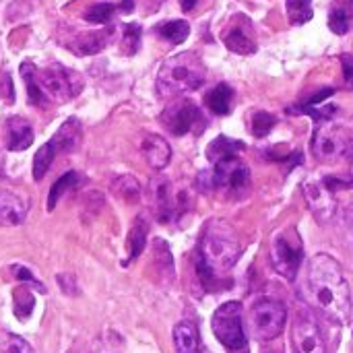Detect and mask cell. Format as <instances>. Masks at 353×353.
I'll return each instance as SVG.
<instances>
[{
    "label": "cell",
    "mask_w": 353,
    "mask_h": 353,
    "mask_svg": "<svg viewBox=\"0 0 353 353\" xmlns=\"http://www.w3.org/2000/svg\"><path fill=\"white\" fill-rule=\"evenodd\" d=\"M196 2H199V0H180V6H182L184 12H190V10L196 6Z\"/></svg>",
    "instance_id": "41"
},
{
    "label": "cell",
    "mask_w": 353,
    "mask_h": 353,
    "mask_svg": "<svg viewBox=\"0 0 353 353\" xmlns=\"http://www.w3.org/2000/svg\"><path fill=\"white\" fill-rule=\"evenodd\" d=\"M141 153L153 170H163L172 159V149L168 141L159 134H147L141 143Z\"/></svg>",
    "instance_id": "16"
},
{
    "label": "cell",
    "mask_w": 353,
    "mask_h": 353,
    "mask_svg": "<svg viewBox=\"0 0 353 353\" xmlns=\"http://www.w3.org/2000/svg\"><path fill=\"white\" fill-rule=\"evenodd\" d=\"M223 43L230 52L240 56H250L256 52V39L252 23L246 14H238L223 35Z\"/></svg>",
    "instance_id": "13"
},
{
    "label": "cell",
    "mask_w": 353,
    "mask_h": 353,
    "mask_svg": "<svg viewBox=\"0 0 353 353\" xmlns=\"http://www.w3.org/2000/svg\"><path fill=\"white\" fill-rule=\"evenodd\" d=\"M153 263L165 275V279H170V277L174 279V259H172L170 246L163 240L153 242Z\"/></svg>",
    "instance_id": "27"
},
{
    "label": "cell",
    "mask_w": 353,
    "mask_h": 353,
    "mask_svg": "<svg viewBox=\"0 0 353 353\" xmlns=\"http://www.w3.org/2000/svg\"><path fill=\"white\" fill-rule=\"evenodd\" d=\"M341 62H343V70H345V83H352V58H350V54H343Z\"/></svg>",
    "instance_id": "39"
},
{
    "label": "cell",
    "mask_w": 353,
    "mask_h": 353,
    "mask_svg": "<svg viewBox=\"0 0 353 353\" xmlns=\"http://www.w3.org/2000/svg\"><path fill=\"white\" fill-rule=\"evenodd\" d=\"M329 29L337 35H345L350 31V12L343 6H337L329 14Z\"/></svg>",
    "instance_id": "36"
},
{
    "label": "cell",
    "mask_w": 353,
    "mask_h": 353,
    "mask_svg": "<svg viewBox=\"0 0 353 353\" xmlns=\"http://www.w3.org/2000/svg\"><path fill=\"white\" fill-rule=\"evenodd\" d=\"M54 159H56V151L52 149L50 143H46V145H41L37 149V153L33 157V180L35 182H39L48 174V170H50V165H52Z\"/></svg>",
    "instance_id": "30"
},
{
    "label": "cell",
    "mask_w": 353,
    "mask_h": 353,
    "mask_svg": "<svg viewBox=\"0 0 353 353\" xmlns=\"http://www.w3.org/2000/svg\"><path fill=\"white\" fill-rule=\"evenodd\" d=\"M0 353H35L33 347L14 333H0Z\"/></svg>",
    "instance_id": "34"
},
{
    "label": "cell",
    "mask_w": 353,
    "mask_h": 353,
    "mask_svg": "<svg viewBox=\"0 0 353 353\" xmlns=\"http://www.w3.org/2000/svg\"><path fill=\"white\" fill-rule=\"evenodd\" d=\"M12 304H14V314L19 321H27L29 314L33 312L35 306V298L31 296V292L27 290V285H21L12 292Z\"/></svg>",
    "instance_id": "29"
},
{
    "label": "cell",
    "mask_w": 353,
    "mask_h": 353,
    "mask_svg": "<svg viewBox=\"0 0 353 353\" xmlns=\"http://www.w3.org/2000/svg\"><path fill=\"white\" fill-rule=\"evenodd\" d=\"M118 6L112 4V2H97L93 6H89L83 14V19L87 23H95V25H105L112 21V17L116 14Z\"/></svg>",
    "instance_id": "31"
},
{
    "label": "cell",
    "mask_w": 353,
    "mask_h": 353,
    "mask_svg": "<svg viewBox=\"0 0 353 353\" xmlns=\"http://www.w3.org/2000/svg\"><path fill=\"white\" fill-rule=\"evenodd\" d=\"M149 192H151V201L155 207V215L161 223H168L176 217V213L186 205V196L184 192H180L178 196L174 194V188L170 184L168 178H155L149 184Z\"/></svg>",
    "instance_id": "12"
},
{
    "label": "cell",
    "mask_w": 353,
    "mask_h": 353,
    "mask_svg": "<svg viewBox=\"0 0 353 353\" xmlns=\"http://www.w3.org/2000/svg\"><path fill=\"white\" fill-rule=\"evenodd\" d=\"M112 37V29L108 31H89V33H79L72 43L68 46L77 56H91L101 52Z\"/></svg>",
    "instance_id": "19"
},
{
    "label": "cell",
    "mask_w": 353,
    "mask_h": 353,
    "mask_svg": "<svg viewBox=\"0 0 353 353\" xmlns=\"http://www.w3.org/2000/svg\"><path fill=\"white\" fill-rule=\"evenodd\" d=\"M207 77V68L199 54L180 52L170 56L157 72V93L161 97H178L182 93L196 91Z\"/></svg>",
    "instance_id": "3"
},
{
    "label": "cell",
    "mask_w": 353,
    "mask_h": 353,
    "mask_svg": "<svg viewBox=\"0 0 353 353\" xmlns=\"http://www.w3.org/2000/svg\"><path fill=\"white\" fill-rule=\"evenodd\" d=\"M306 302L339 325L350 323L352 296L341 265L329 254H314L306 269Z\"/></svg>",
    "instance_id": "1"
},
{
    "label": "cell",
    "mask_w": 353,
    "mask_h": 353,
    "mask_svg": "<svg viewBox=\"0 0 353 353\" xmlns=\"http://www.w3.org/2000/svg\"><path fill=\"white\" fill-rule=\"evenodd\" d=\"M112 190H114L116 196L124 199L126 203H137L139 201V194H141V186H139L137 178H132V176L116 178L114 184H112Z\"/></svg>",
    "instance_id": "28"
},
{
    "label": "cell",
    "mask_w": 353,
    "mask_h": 353,
    "mask_svg": "<svg viewBox=\"0 0 353 353\" xmlns=\"http://www.w3.org/2000/svg\"><path fill=\"white\" fill-rule=\"evenodd\" d=\"M174 345L176 353H199L201 352V335L194 323L182 321L174 327Z\"/></svg>",
    "instance_id": "21"
},
{
    "label": "cell",
    "mask_w": 353,
    "mask_h": 353,
    "mask_svg": "<svg viewBox=\"0 0 353 353\" xmlns=\"http://www.w3.org/2000/svg\"><path fill=\"white\" fill-rule=\"evenodd\" d=\"M352 134L345 126L335 122H323L312 134V153L319 161L333 163L350 153Z\"/></svg>",
    "instance_id": "8"
},
{
    "label": "cell",
    "mask_w": 353,
    "mask_h": 353,
    "mask_svg": "<svg viewBox=\"0 0 353 353\" xmlns=\"http://www.w3.org/2000/svg\"><path fill=\"white\" fill-rule=\"evenodd\" d=\"M209 172L213 182V192H221L228 199H240L250 188V170L238 157L217 161Z\"/></svg>",
    "instance_id": "7"
},
{
    "label": "cell",
    "mask_w": 353,
    "mask_h": 353,
    "mask_svg": "<svg viewBox=\"0 0 353 353\" xmlns=\"http://www.w3.org/2000/svg\"><path fill=\"white\" fill-rule=\"evenodd\" d=\"M118 10H122V12H132V10H134V0H124V2L118 6Z\"/></svg>",
    "instance_id": "40"
},
{
    "label": "cell",
    "mask_w": 353,
    "mask_h": 353,
    "mask_svg": "<svg viewBox=\"0 0 353 353\" xmlns=\"http://www.w3.org/2000/svg\"><path fill=\"white\" fill-rule=\"evenodd\" d=\"M232 101H234V89L228 83L215 85L205 95V103L215 116H228L232 112Z\"/></svg>",
    "instance_id": "24"
},
{
    "label": "cell",
    "mask_w": 353,
    "mask_h": 353,
    "mask_svg": "<svg viewBox=\"0 0 353 353\" xmlns=\"http://www.w3.org/2000/svg\"><path fill=\"white\" fill-rule=\"evenodd\" d=\"M81 139H83V124H81V120L79 118H68L48 143L52 145L56 155H62V153L77 151L79 145H81Z\"/></svg>",
    "instance_id": "14"
},
{
    "label": "cell",
    "mask_w": 353,
    "mask_h": 353,
    "mask_svg": "<svg viewBox=\"0 0 353 353\" xmlns=\"http://www.w3.org/2000/svg\"><path fill=\"white\" fill-rule=\"evenodd\" d=\"M4 143L8 151H25L33 145V128L21 116H10L4 124Z\"/></svg>",
    "instance_id": "15"
},
{
    "label": "cell",
    "mask_w": 353,
    "mask_h": 353,
    "mask_svg": "<svg viewBox=\"0 0 353 353\" xmlns=\"http://www.w3.org/2000/svg\"><path fill=\"white\" fill-rule=\"evenodd\" d=\"M161 124L176 137H184L188 132L201 134L207 128V120L201 108L192 99H176L161 112Z\"/></svg>",
    "instance_id": "9"
},
{
    "label": "cell",
    "mask_w": 353,
    "mask_h": 353,
    "mask_svg": "<svg viewBox=\"0 0 353 353\" xmlns=\"http://www.w3.org/2000/svg\"><path fill=\"white\" fill-rule=\"evenodd\" d=\"M199 353H209V352H199Z\"/></svg>",
    "instance_id": "42"
},
{
    "label": "cell",
    "mask_w": 353,
    "mask_h": 353,
    "mask_svg": "<svg viewBox=\"0 0 353 353\" xmlns=\"http://www.w3.org/2000/svg\"><path fill=\"white\" fill-rule=\"evenodd\" d=\"M25 217H27V203L8 190H0V225L4 228L21 225Z\"/></svg>",
    "instance_id": "18"
},
{
    "label": "cell",
    "mask_w": 353,
    "mask_h": 353,
    "mask_svg": "<svg viewBox=\"0 0 353 353\" xmlns=\"http://www.w3.org/2000/svg\"><path fill=\"white\" fill-rule=\"evenodd\" d=\"M306 192V199H308V205L310 209L316 213L319 219H329L333 213H335V201H333V194L325 188L323 182H314L310 180L304 188Z\"/></svg>",
    "instance_id": "17"
},
{
    "label": "cell",
    "mask_w": 353,
    "mask_h": 353,
    "mask_svg": "<svg viewBox=\"0 0 353 353\" xmlns=\"http://www.w3.org/2000/svg\"><path fill=\"white\" fill-rule=\"evenodd\" d=\"M275 124H277V118L273 114H269V112H256V114H252V134L259 137V139L267 137L273 130Z\"/></svg>",
    "instance_id": "35"
},
{
    "label": "cell",
    "mask_w": 353,
    "mask_h": 353,
    "mask_svg": "<svg viewBox=\"0 0 353 353\" xmlns=\"http://www.w3.org/2000/svg\"><path fill=\"white\" fill-rule=\"evenodd\" d=\"M21 77H23L25 87H27L29 103L35 105V108H48V105H50V99H48V95L43 93L41 85H39L37 66L31 64V62H23V64H21Z\"/></svg>",
    "instance_id": "23"
},
{
    "label": "cell",
    "mask_w": 353,
    "mask_h": 353,
    "mask_svg": "<svg viewBox=\"0 0 353 353\" xmlns=\"http://www.w3.org/2000/svg\"><path fill=\"white\" fill-rule=\"evenodd\" d=\"M147 232H149V223L145 217H137L128 230V238H126V259L122 261V267H128V263H132L134 259H139V254L143 252L145 244H147Z\"/></svg>",
    "instance_id": "20"
},
{
    "label": "cell",
    "mask_w": 353,
    "mask_h": 353,
    "mask_svg": "<svg viewBox=\"0 0 353 353\" xmlns=\"http://www.w3.org/2000/svg\"><path fill=\"white\" fill-rule=\"evenodd\" d=\"M244 149H246V145L242 141H236V139H230L225 134H219L217 139H213L209 143V147H207V159L211 163H217V161H223V159L238 157Z\"/></svg>",
    "instance_id": "22"
},
{
    "label": "cell",
    "mask_w": 353,
    "mask_h": 353,
    "mask_svg": "<svg viewBox=\"0 0 353 353\" xmlns=\"http://www.w3.org/2000/svg\"><path fill=\"white\" fill-rule=\"evenodd\" d=\"M333 93H335V91H333L331 87H325L323 91H319L316 95H312L310 99H306V101H304L302 105H319V103H323V101H325L327 97H331Z\"/></svg>",
    "instance_id": "38"
},
{
    "label": "cell",
    "mask_w": 353,
    "mask_h": 353,
    "mask_svg": "<svg viewBox=\"0 0 353 353\" xmlns=\"http://www.w3.org/2000/svg\"><path fill=\"white\" fill-rule=\"evenodd\" d=\"M271 265L288 281H294L302 261H304V242L294 225H288L273 234L271 238Z\"/></svg>",
    "instance_id": "4"
},
{
    "label": "cell",
    "mask_w": 353,
    "mask_h": 353,
    "mask_svg": "<svg viewBox=\"0 0 353 353\" xmlns=\"http://www.w3.org/2000/svg\"><path fill=\"white\" fill-rule=\"evenodd\" d=\"M242 256V244L234 230L225 221H211L203 230L201 244L196 248V275L207 290H215L221 277L232 271V267Z\"/></svg>",
    "instance_id": "2"
},
{
    "label": "cell",
    "mask_w": 353,
    "mask_h": 353,
    "mask_svg": "<svg viewBox=\"0 0 353 353\" xmlns=\"http://www.w3.org/2000/svg\"><path fill=\"white\" fill-rule=\"evenodd\" d=\"M157 33L168 39L172 46H180L186 41L188 33H190V25L184 19H174V21H165L157 27Z\"/></svg>",
    "instance_id": "25"
},
{
    "label": "cell",
    "mask_w": 353,
    "mask_h": 353,
    "mask_svg": "<svg viewBox=\"0 0 353 353\" xmlns=\"http://www.w3.org/2000/svg\"><path fill=\"white\" fill-rule=\"evenodd\" d=\"M292 345L296 353H325V339L321 327L308 310H300L294 319Z\"/></svg>",
    "instance_id": "11"
},
{
    "label": "cell",
    "mask_w": 353,
    "mask_h": 353,
    "mask_svg": "<svg viewBox=\"0 0 353 353\" xmlns=\"http://www.w3.org/2000/svg\"><path fill=\"white\" fill-rule=\"evenodd\" d=\"M37 79H39V85L50 101L64 103V101L77 97L83 89V77L77 70L66 68L60 62L37 70Z\"/></svg>",
    "instance_id": "5"
},
{
    "label": "cell",
    "mask_w": 353,
    "mask_h": 353,
    "mask_svg": "<svg viewBox=\"0 0 353 353\" xmlns=\"http://www.w3.org/2000/svg\"><path fill=\"white\" fill-rule=\"evenodd\" d=\"M213 333L221 345L228 350H244L246 347V333L242 325V306L238 302L221 304L211 321Z\"/></svg>",
    "instance_id": "10"
},
{
    "label": "cell",
    "mask_w": 353,
    "mask_h": 353,
    "mask_svg": "<svg viewBox=\"0 0 353 353\" xmlns=\"http://www.w3.org/2000/svg\"><path fill=\"white\" fill-rule=\"evenodd\" d=\"M14 275H17V279L23 283V285H31V288H35L37 292H41V294H46V285L43 283H39L33 275H31V271L27 269V267H14Z\"/></svg>",
    "instance_id": "37"
},
{
    "label": "cell",
    "mask_w": 353,
    "mask_h": 353,
    "mask_svg": "<svg viewBox=\"0 0 353 353\" xmlns=\"http://www.w3.org/2000/svg\"><path fill=\"white\" fill-rule=\"evenodd\" d=\"M77 180H79V176H77L74 172H66V174L52 186L50 196H48V211H54V209H56V205H58V201L62 199V194H64L68 188L77 186Z\"/></svg>",
    "instance_id": "33"
},
{
    "label": "cell",
    "mask_w": 353,
    "mask_h": 353,
    "mask_svg": "<svg viewBox=\"0 0 353 353\" xmlns=\"http://www.w3.org/2000/svg\"><path fill=\"white\" fill-rule=\"evenodd\" d=\"M285 12L292 25H304L312 19V0H285Z\"/></svg>",
    "instance_id": "26"
},
{
    "label": "cell",
    "mask_w": 353,
    "mask_h": 353,
    "mask_svg": "<svg viewBox=\"0 0 353 353\" xmlns=\"http://www.w3.org/2000/svg\"><path fill=\"white\" fill-rule=\"evenodd\" d=\"M141 35H143V29L139 23H126L124 25V33H122V43H120V50L126 54V56H134L141 48Z\"/></svg>",
    "instance_id": "32"
},
{
    "label": "cell",
    "mask_w": 353,
    "mask_h": 353,
    "mask_svg": "<svg viewBox=\"0 0 353 353\" xmlns=\"http://www.w3.org/2000/svg\"><path fill=\"white\" fill-rule=\"evenodd\" d=\"M288 321V308L273 300L261 298L250 308V329L259 341H273L281 335Z\"/></svg>",
    "instance_id": "6"
}]
</instances>
